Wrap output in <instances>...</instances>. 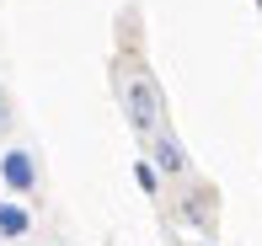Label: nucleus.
Segmentation results:
<instances>
[{"mask_svg":"<svg viewBox=\"0 0 262 246\" xmlns=\"http://www.w3.org/2000/svg\"><path fill=\"white\" fill-rule=\"evenodd\" d=\"M123 107H128V123H134L139 134H161L166 107H161V91H156V80H150V75H134V80L123 86Z\"/></svg>","mask_w":262,"mask_h":246,"instance_id":"f257e3e1","label":"nucleus"},{"mask_svg":"<svg viewBox=\"0 0 262 246\" xmlns=\"http://www.w3.org/2000/svg\"><path fill=\"white\" fill-rule=\"evenodd\" d=\"M0 177H6L11 193H32V187H38V171H32L27 150H6V155H0Z\"/></svg>","mask_w":262,"mask_h":246,"instance_id":"f03ea898","label":"nucleus"},{"mask_svg":"<svg viewBox=\"0 0 262 246\" xmlns=\"http://www.w3.org/2000/svg\"><path fill=\"white\" fill-rule=\"evenodd\" d=\"M27 225H32V214L21 204H0V241H21Z\"/></svg>","mask_w":262,"mask_h":246,"instance_id":"7ed1b4c3","label":"nucleus"},{"mask_svg":"<svg viewBox=\"0 0 262 246\" xmlns=\"http://www.w3.org/2000/svg\"><path fill=\"white\" fill-rule=\"evenodd\" d=\"M161 166H166V171H187V161H182V145H177L171 134H161Z\"/></svg>","mask_w":262,"mask_h":246,"instance_id":"20e7f679","label":"nucleus"}]
</instances>
